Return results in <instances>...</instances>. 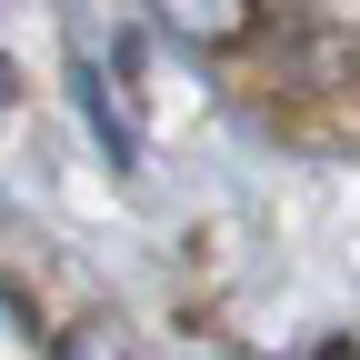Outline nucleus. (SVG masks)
<instances>
[{
	"mask_svg": "<svg viewBox=\"0 0 360 360\" xmlns=\"http://www.w3.org/2000/svg\"><path fill=\"white\" fill-rule=\"evenodd\" d=\"M170 40H191V51H231V40H250L260 0H150Z\"/></svg>",
	"mask_w": 360,
	"mask_h": 360,
	"instance_id": "obj_1",
	"label": "nucleus"
},
{
	"mask_svg": "<svg viewBox=\"0 0 360 360\" xmlns=\"http://www.w3.org/2000/svg\"><path fill=\"white\" fill-rule=\"evenodd\" d=\"M11 101H20V70H11V60H0V110H11Z\"/></svg>",
	"mask_w": 360,
	"mask_h": 360,
	"instance_id": "obj_3",
	"label": "nucleus"
},
{
	"mask_svg": "<svg viewBox=\"0 0 360 360\" xmlns=\"http://www.w3.org/2000/svg\"><path fill=\"white\" fill-rule=\"evenodd\" d=\"M60 360H130V330L110 321V310H90V321L60 330Z\"/></svg>",
	"mask_w": 360,
	"mask_h": 360,
	"instance_id": "obj_2",
	"label": "nucleus"
},
{
	"mask_svg": "<svg viewBox=\"0 0 360 360\" xmlns=\"http://www.w3.org/2000/svg\"><path fill=\"white\" fill-rule=\"evenodd\" d=\"M310 360H360V350H350V340H321V350H310Z\"/></svg>",
	"mask_w": 360,
	"mask_h": 360,
	"instance_id": "obj_4",
	"label": "nucleus"
}]
</instances>
